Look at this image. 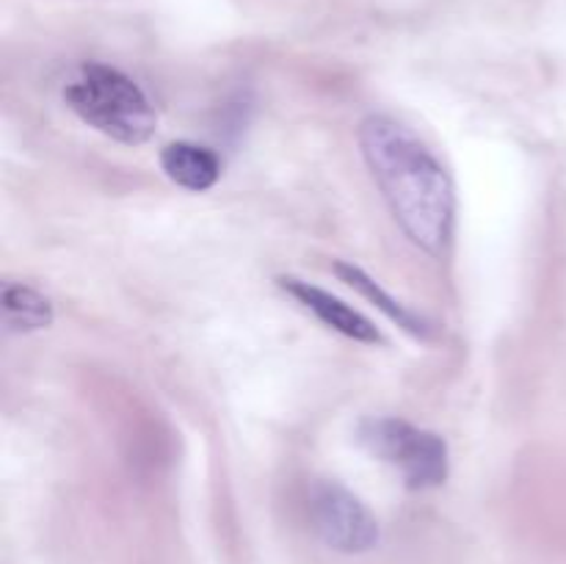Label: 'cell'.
I'll use <instances>...</instances> for the list:
<instances>
[{"label": "cell", "instance_id": "1", "mask_svg": "<svg viewBox=\"0 0 566 564\" xmlns=\"http://www.w3.org/2000/svg\"><path fill=\"white\" fill-rule=\"evenodd\" d=\"M357 138L392 219L415 247L440 258L451 243L457 216V191L446 166L392 116H368Z\"/></svg>", "mask_w": 566, "mask_h": 564}, {"label": "cell", "instance_id": "2", "mask_svg": "<svg viewBox=\"0 0 566 564\" xmlns=\"http://www.w3.org/2000/svg\"><path fill=\"white\" fill-rule=\"evenodd\" d=\"M64 100L88 127L114 142L138 147L158 125L153 103L133 77L108 64L86 61L64 86Z\"/></svg>", "mask_w": 566, "mask_h": 564}, {"label": "cell", "instance_id": "3", "mask_svg": "<svg viewBox=\"0 0 566 564\" xmlns=\"http://www.w3.org/2000/svg\"><path fill=\"white\" fill-rule=\"evenodd\" d=\"M359 442L401 473L409 490H431L448 479V442L437 431L379 415L359 424Z\"/></svg>", "mask_w": 566, "mask_h": 564}, {"label": "cell", "instance_id": "4", "mask_svg": "<svg viewBox=\"0 0 566 564\" xmlns=\"http://www.w3.org/2000/svg\"><path fill=\"white\" fill-rule=\"evenodd\" d=\"M310 518L321 540L340 553H365L379 542V523L370 509L337 481L313 487Z\"/></svg>", "mask_w": 566, "mask_h": 564}, {"label": "cell", "instance_id": "5", "mask_svg": "<svg viewBox=\"0 0 566 564\" xmlns=\"http://www.w3.org/2000/svg\"><path fill=\"white\" fill-rule=\"evenodd\" d=\"M280 288L285 293H291L302 307H307L310 313L318 315V321H324L329 330L340 332V335L352 337L357 343H385L381 341V332L365 318L363 313H357L354 307H348L343 299L332 296L329 291L318 285H310V282L296 280V276H280Z\"/></svg>", "mask_w": 566, "mask_h": 564}, {"label": "cell", "instance_id": "6", "mask_svg": "<svg viewBox=\"0 0 566 564\" xmlns=\"http://www.w3.org/2000/svg\"><path fill=\"white\" fill-rule=\"evenodd\" d=\"M160 166L166 177L180 188L193 194H202L213 188L221 177V160L205 144L193 142H171L160 149Z\"/></svg>", "mask_w": 566, "mask_h": 564}, {"label": "cell", "instance_id": "7", "mask_svg": "<svg viewBox=\"0 0 566 564\" xmlns=\"http://www.w3.org/2000/svg\"><path fill=\"white\" fill-rule=\"evenodd\" d=\"M0 310L9 330L39 332L53 324V302L25 282H3L0 288Z\"/></svg>", "mask_w": 566, "mask_h": 564}, {"label": "cell", "instance_id": "8", "mask_svg": "<svg viewBox=\"0 0 566 564\" xmlns=\"http://www.w3.org/2000/svg\"><path fill=\"white\" fill-rule=\"evenodd\" d=\"M335 274L340 276V280L346 282V285H352L354 291L363 293L365 299H370V302H374L376 307H379L381 313L387 315V318L396 321V324L401 326V330H407L409 335L423 337V341L431 335V330H429V324H426V318H420V315L415 313V310H409L407 304H401L396 296H390V293H387L385 288H381L379 282L374 280V276L365 274V271L359 269V265L343 263V260H340V263H335Z\"/></svg>", "mask_w": 566, "mask_h": 564}]
</instances>
